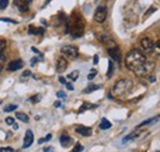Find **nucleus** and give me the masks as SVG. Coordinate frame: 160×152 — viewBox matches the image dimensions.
I'll return each instance as SVG.
<instances>
[{
  "label": "nucleus",
  "instance_id": "7c9ffc66",
  "mask_svg": "<svg viewBox=\"0 0 160 152\" xmlns=\"http://www.w3.org/2000/svg\"><path fill=\"white\" fill-rule=\"evenodd\" d=\"M155 10H157V7H150V9H149V10L145 12V17H149V15H150L152 12H154Z\"/></svg>",
  "mask_w": 160,
  "mask_h": 152
},
{
  "label": "nucleus",
  "instance_id": "79ce46f5",
  "mask_svg": "<svg viewBox=\"0 0 160 152\" xmlns=\"http://www.w3.org/2000/svg\"><path fill=\"white\" fill-rule=\"evenodd\" d=\"M51 137H52V135H47V136H46V139H44V141H48Z\"/></svg>",
  "mask_w": 160,
  "mask_h": 152
},
{
  "label": "nucleus",
  "instance_id": "cd10ccee",
  "mask_svg": "<svg viewBox=\"0 0 160 152\" xmlns=\"http://www.w3.org/2000/svg\"><path fill=\"white\" fill-rule=\"evenodd\" d=\"M5 121H6V124H9V125H12V124L15 123V119H14V118H11V116H8V118L5 119Z\"/></svg>",
  "mask_w": 160,
  "mask_h": 152
},
{
  "label": "nucleus",
  "instance_id": "ea45409f",
  "mask_svg": "<svg viewBox=\"0 0 160 152\" xmlns=\"http://www.w3.org/2000/svg\"><path fill=\"white\" fill-rule=\"evenodd\" d=\"M43 151H53V147H44Z\"/></svg>",
  "mask_w": 160,
  "mask_h": 152
},
{
  "label": "nucleus",
  "instance_id": "9b49d317",
  "mask_svg": "<svg viewBox=\"0 0 160 152\" xmlns=\"http://www.w3.org/2000/svg\"><path fill=\"white\" fill-rule=\"evenodd\" d=\"M98 38H99V40H100L101 43L106 44L107 48H111V47H116V45H117V44L115 43V40H112V39L110 38V36H107V35H99Z\"/></svg>",
  "mask_w": 160,
  "mask_h": 152
},
{
  "label": "nucleus",
  "instance_id": "39448f33",
  "mask_svg": "<svg viewBox=\"0 0 160 152\" xmlns=\"http://www.w3.org/2000/svg\"><path fill=\"white\" fill-rule=\"evenodd\" d=\"M106 17H107V7L105 5L98 6V9L95 10V14H94V20L99 23H102L106 21Z\"/></svg>",
  "mask_w": 160,
  "mask_h": 152
},
{
  "label": "nucleus",
  "instance_id": "bb28decb",
  "mask_svg": "<svg viewBox=\"0 0 160 152\" xmlns=\"http://www.w3.org/2000/svg\"><path fill=\"white\" fill-rule=\"evenodd\" d=\"M98 75V70H95V69H92L90 73H89V75H88V80H92L95 76Z\"/></svg>",
  "mask_w": 160,
  "mask_h": 152
},
{
  "label": "nucleus",
  "instance_id": "6ab92c4d",
  "mask_svg": "<svg viewBox=\"0 0 160 152\" xmlns=\"http://www.w3.org/2000/svg\"><path fill=\"white\" fill-rule=\"evenodd\" d=\"M16 118L18 119H20L21 121H23V123H28V116H27V114H25V113H18L16 114Z\"/></svg>",
  "mask_w": 160,
  "mask_h": 152
},
{
  "label": "nucleus",
  "instance_id": "a211bd4d",
  "mask_svg": "<svg viewBox=\"0 0 160 152\" xmlns=\"http://www.w3.org/2000/svg\"><path fill=\"white\" fill-rule=\"evenodd\" d=\"M111 125H112V124H111V123H110V121H108L107 119H105V118H103V119L101 120L100 129H102V130H106V129H110V128H111Z\"/></svg>",
  "mask_w": 160,
  "mask_h": 152
},
{
  "label": "nucleus",
  "instance_id": "f03ea898",
  "mask_svg": "<svg viewBox=\"0 0 160 152\" xmlns=\"http://www.w3.org/2000/svg\"><path fill=\"white\" fill-rule=\"evenodd\" d=\"M132 88H133V82L129 78H122L115 83L112 92L116 97H124L132 91Z\"/></svg>",
  "mask_w": 160,
  "mask_h": 152
},
{
  "label": "nucleus",
  "instance_id": "f8f14e48",
  "mask_svg": "<svg viewBox=\"0 0 160 152\" xmlns=\"http://www.w3.org/2000/svg\"><path fill=\"white\" fill-rule=\"evenodd\" d=\"M22 65H23V63H22L21 59L12 60V61H10L8 64V70L9 71H18V70H20L21 68H22Z\"/></svg>",
  "mask_w": 160,
  "mask_h": 152
},
{
  "label": "nucleus",
  "instance_id": "5701e85b",
  "mask_svg": "<svg viewBox=\"0 0 160 152\" xmlns=\"http://www.w3.org/2000/svg\"><path fill=\"white\" fill-rule=\"evenodd\" d=\"M78 77H79V71H73V73H70L69 75H68V78L69 80H72V81H75V80H78Z\"/></svg>",
  "mask_w": 160,
  "mask_h": 152
},
{
  "label": "nucleus",
  "instance_id": "4c0bfd02",
  "mask_svg": "<svg viewBox=\"0 0 160 152\" xmlns=\"http://www.w3.org/2000/svg\"><path fill=\"white\" fill-rule=\"evenodd\" d=\"M57 96H58L59 98H65V95H64V92H62V91H59V92L57 93Z\"/></svg>",
  "mask_w": 160,
  "mask_h": 152
},
{
  "label": "nucleus",
  "instance_id": "6e6552de",
  "mask_svg": "<svg viewBox=\"0 0 160 152\" xmlns=\"http://www.w3.org/2000/svg\"><path fill=\"white\" fill-rule=\"evenodd\" d=\"M67 68H68V60L64 57H59L57 59V63H56V70H57V73H59V74L64 73L67 70Z\"/></svg>",
  "mask_w": 160,
  "mask_h": 152
},
{
  "label": "nucleus",
  "instance_id": "a19ab883",
  "mask_svg": "<svg viewBox=\"0 0 160 152\" xmlns=\"http://www.w3.org/2000/svg\"><path fill=\"white\" fill-rule=\"evenodd\" d=\"M59 81L62 82V83H65L67 81H65V78H63V77H59Z\"/></svg>",
  "mask_w": 160,
  "mask_h": 152
},
{
  "label": "nucleus",
  "instance_id": "2eb2a0df",
  "mask_svg": "<svg viewBox=\"0 0 160 152\" xmlns=\"http://www.w3.org/2000/svg\"><path fill=\"white\" fill-rule=\"evenodd\" d=\"M60 144H62V146L63 147H68L72 142H73V140H72V137L69 136V135H67V134H63L62 136H60Z\"/></svg>",
  "mask_w": 160,
  "mask_h": 152
},
{
  "label": "nucleus",
  "instance_id": "f704fd0d",
  "mask_svg": "<svg viewBox=\"0 0 160 152\" xmlns=\"http://www.w3.org/2000/svg\"><path fill=\"white\" fill-rule=\"evenodd\" d=\"M0 151H1V152H4V151L12 152V151H14V149H12V147H1V149H0Z\"/></svg>",
  "mask_w": 160,
  "mask_h": 152
},
{
  "label": "nucleus",
  "instance_id": "72a5a7b5",
  "mask_svg": "<svg viewBox=\"0 0 160 152\" xmlns=\"http://www.w3.org/2000/svg\"><path fill=\"white\" fill-rule=\"evenodd\" d=\"M82 150H84V147H82L81 145H79V144L73 149V151H82Z\"/></svg>",
  "mask_w": 160,
  "mask_h": 152
},
{
  "label": "nucleus",
  "instance_id": "412c9836",
  "mask_svg": "<svg viewBox=\"0 0 160 152\" xmlns=\"http://www.w3.org/2000/svg\"><path fill=\"white\" fill-rule=\"evenodd\" d=\"M15 109H18V104H9V106H6V107L4 108V112L10 113V112H12V111H15Z\"/></svg>",
  "mask_w": 160,
  "mask_h": 152
},
{
  "label": "nucleus",
  "instance_id": "c9c22d12",
  "mask_svg": "<svg viewBox=\"0 0 160 152\" xmlns=\"http://www.w3.org/2000/svg\"><path fill=\"white\" fill-rule=\"evenodd\" d=\"M64 85H65V87H67V88H68L69 91H73V90H74V87L72 86V83H68V82H65Z\"/></svg>",
  "mask_w": 160,
  "mask_h": 152
},
{
  "label": "nucleus",
  "instance_id": "58836bf2",
  "mask_svg": "<svg viewBox=\"0 0 160 152\" xmlns=\"http://www.w3.org/2000/svg\"><path fill=\"white\" fill-rule=\"evenodd\" d=\"M98 63H99V57H98V55H95V57H94V64L96 65Z\"/></svg>",
  "mask_w": 160,
  "mask_h": 152
},
{
  "label": "nucleus",
  "instance_id": "0eeeda50",
  "mask_svg": "<svg viewBox=\"0 0 160 152\" xmlns=\"http://www.w3.org/2000/svg\"><path fill=\"white\" fill-rule=\"evenodd\" d=\"M140 47H142V49L144 50V52H147V53H150V52H153V47H154V42L150 39V38H143L142 40H140Z\"/></svg>",
  "mask_w": 160,
  "mask_h": 152
},
{
  "label": "nucleus",
  "instance_id": "f257e3e1",
  "mask_svg": "<svg viewBox=\"0 0 160 152\" xmlns=\"http://www.w3.org/2000/svg\"><path fill=\"white\" fill-rule=\"evenodd\" d=\"M147 61V57L138 49H132L131 52L127 53L126 59H124V65L128 70L134 71L139 68L142 64Z\"/></svg>",
  "mask_w": 160,
  "mask_h": 152
},
{
  "label": "nucleus",
  "instance_id": "aec40b11",
  "mask_svg": "<svg viewBox=\"0 0 160 152\" xmlns=\"http://www.w3.org/2000/svg\"><path fill=\"white\" fill-rule=\"evenodd\" d=\"M113 70H115V66H113V61H112V60H110V61H108V70H107V77H108V78L112 76V73H113Z\"/></svg>",
  "mask_w": 160,
  "mask_h": 152
},
{
  "label": "nucleus",
  "instance_id": "4468645a",
  "mask_svg": "<svg viewBox=\"0 0 160 152\" xmlns=\"http://www.w3.org/2000/svg\"><path fill=\"white\" fill-rule=\"evenodd\" d=\"M75 131H77L78 134H80L81 136H90V135L92 134V130H91V128H88V126H82V125H80V126H77Z\"/></svg>",
  "mask_w": 160,
  "mask_h": 152
},
{
  "label": "nucleus",
  "instance_id": "dca6fc26",
  "mask_svg": "<svg viewBox=\"0 0 160 152\" xmlns=\"http://www.w3.org/2000/svg\"><path fill=\"white\" fill-rule=\"evenodd\" d=\"M43 32H44L43 28H36L35 26H30V30H28L30 35H43Z\"/></svg>",
  "mask_w": 160,
  "mask_h": 152
},
{
  "label": "nucleus",
  "instance_id": "1a4fd4ad",
  "mask_svg": "<svg viewBox=\"0 0 160 152\" xmlns=\"http://www.w3.org/2000/svg\"><path fill=\"white\" fill-rule=\"evenodd\" d=\"M30 2H31V0H15L14 5L20 10L21 12H26L30 7Z\"/></svg>",
  "mask_w": 160,
  "mask_h": 152
},
{
  "label": "nucleus",
  "instance_id": "f3484780",
  "mask_svg": "<svg viewBox=\"0 0 160 152\" xmlns=\"http://www.w3.org/2000/svg\"><path fill=\"white\" fill-rule=\"evenodd\" d=\"M99 88H101L100 85H89V86L84 90V93H90V92L96 91V90H99Z\"/></svg>",
  "mask_w": 160,
  "mask_h": 152
},
{
  "label": "nucleus",
  "instance_id": "ddd939ff",
  "mask_svg": "<svg viewBox=\"0 0 160 152\" xmlns=\"http://www.w3.org/2000/svg\"><path fill=\"white\" fill-rule=\"evenodd\" d=\"M33 142V133L32 130H27L25 134V139H23V149H27L32 145Z\"/></svg>",
  "mask_w": 160,
  "mask_h": 152
},
{
  "label": "nucleus",
  "instance_id": "b1692460",
  "mask_svg": "<svg viewBox=\"0 0 160 152\" xmlns=\"http://www.w3.org/2000/svg\"><path fill=\"white\" fill-rule=\"evenodd\" d=\"M138 136V133L137 131H134V133L129 134L128 136H126L124 139H123V142H127V141H129V140H132V139H136Z\"/></svg>",
  "mask_w": 160,
  "mask_h": 152
},
{
  "label": "nucleus",
  "instance_id": "c03bdc74",
  "mask_svg": "<svg viewBox=\"0 0 160 152\" xmlns=\"http://www.w3.org/2000/svg\"><path fill=\"white\" fill-rule=\"evenodd\" d=\"M1 71H2V66H1V64H0V74H1Z\"/></svg>",
  "mask_w": 160,
  "mask_h": 152
},
{
  "label": "nucleus",
  "instance_id": "4be33fe9",
  "mask_svg": "<svg viewBox=\"0 0 160 152\" xmlns=\"http://www.w3.org/2000/svg\"><path fill=\"white\" fill-rule=\"evenodd\" d=\"M153 53H154V54H157V55H160V39L157 42V43H154Z\"/></svg>",
  "mask_w": 160,
  "mask_h": 152
},
{
  "label": "nucleus",
  "instance_id": "423d86ee",
  "mask_svg": "<svg viewBox=\"0 0 160 152\" xmlns=\"http://www.w3.org/2000/svg\"><path fill=\"white\" fill-rule=\"evenodd\" d=\"M84 35V22L79 20V21H77L75 23H74V26H73V37L75 38H79L81 37Z\"/></svg>",
  "mask_w": 160,
  "mask_h": 152
},
{
  "label": "nucleus",
  "instance_id": "9d476101",
  "mask_svg": "<svg viewBox=\"0 0 160 152\" xmlns=\"http://www.w3.org/2000/svg\"><path fill=\"white\" fill-rule=\"evenodd\" d=\"M107 53L110 54V57L112 58L115 61L120 63L121 61V52L118 49V47H111V48H107Z\"/></svg>",
  "mask_w": 160,
  "mask_h": 152
},
{
  "label": "nucleus",
  "instance_id": "2f4dec72",
  "mask_svg": "<svg viewBox=\"0 0 160 152\" xmlns=\"http://www.w3.org/2000/svg\"><path fill=\"white\" fill-rule=\"evenodd\" d=\"M41 99V96H35V97H31V98H30V101H31V102H33V103H36V102H38V101H40Z\"/></svg>",
  "mask_w": 160,
  "mask_h": 152
},
{
  "label": "nucleus",
  "instance_id": "e433bc0d",
  "mask_svg": "<svg viewBox=\"0 0 160 152\" xmlns=\"http://www.w3.org/2000/svg\"><path fill=\"white\" fill-rule=\"evenodd\" d=\"M0 21H4V22H10V23H18L16 21H14V20H10V19H0Z\"/></svg>",
  "mask_w": 160,
  "mask_h": 152
},
{
  "label": "nucleus",
  "instance_id": "a878e982",
  "mask_svg": "<svg viewBox=\"0 0 160 152\" xmlns=\"http://www.w3.org/2000/svg\"><path fill=\"white\" fill-rule=\"evenodd\" d=\"M9 5V0H0V10H5Z\"/></svg>",
  "mask_w": 160,
  "mask_h": 152
},
{
  "label": "nucleus",
  "instance_id": "473e14b6",
  "mask_svg": "<svg viewBox=\"0 0 160 152\" xmlns=\"http://www.w3.org/2000/svg\"><path fill=\"white\" fill-rule=\"evenodd\" d=\"M30 75H31V71H30V70H26V71H23V74H22V78H27Z\"/></svg>",
  "mask_w": 160,
  "mask_h": 152
},
{
  "label": "nucleus",
  "instance_id": "7ed1b4c3",
  "mask_svg": "<svg viewBox=\"0 0 160 152\" xmlns=\"http://www.w3.org/2000/svg\"><path fill=\"white\" fill-rule=\"evenodd\" d=\"M154 68H155V64H154L153 61H148V60H147L144 64H142L139 68H138L137 70H134L133 73L137 76H139V77L149 76L152 74V71L154 70Z\"/></svg>",
  "mask_w": 160,
  "mask_h": 152
},
{
  "label": "nucleus",
  "instance_id": "20e7f679",
  "mask_svg": "<svg viewBox=\"0 0 160 152\" xmlns=\"http://www.w3.org/2000/svg\"><path fill=\"white\" fill-rule=\"evenodd\" d=\"M60 52H62V54L64 57L68 58V59H77L78 55H79V50L74 45H64V47H62Z\"/></svg>",
  "mask_w": 160,
  "mask_h": 152
},
{
  "label": "nucleus",
  "instance_id": "393cba45",
  "mask_svg": "<svg viewBox=\"0 0 160 152\" xmlns=\"http://www.w3.org/2000/svg\"><path fill=\"white\" fill-rule=\"evenodd\" d=\"M94 106H90L89 103H84L81 107H80V109H79V113H82L84 111H86V109H90V108H92Z\"/></svg>",
  "mask_w": 160,
  "mask_h": 152
},
{
  "label": "nucleus",
  "instance_id": "37998d69",
  "mask_svg": "<svg viewBox=\"0 0 160 152\" xmlns=\"http://www.w3.org/2000/svg\"><path fill=\"white\" fill-rule=\"evenodd\" d=\"M54 106L58 108V107H60V106H62V103H60V102H56V103H54Z\"/></svg>",
  "mask_w": 160,
  "mask_h": 152
},
{
  "label": "nucleus",
  "instance_id": "c85d7f7f",
  "mask_svg": "<svg viewBox=\"0 0 160 152\" xmlns=\"http://www.w3.org/2000/svg\"><path fill=\"white\" fill-rule=\"evenodd\" d=\"M5 45H6V42H5L4 39H1V38H0V53L5 49Z\"/></svg>",
  "mask_w": 160,
  "mask_h": 152
},
{
  "label": "nucleus",
  "instance_id": "c756f323",
  "mask_svg": "<svg viewBox=\"0 0 160 152\" xmlns=\"http://www.w3.org/2000/svg\"><path fill=\"white\" fill-rule=\"evenodd\" d=\"M155 120V118H150V119H148V120H144L143 123H140L139 126H144V125H147V124H149V123H152V121H154Z\"/></svg>",
  "mask_w": 160,
  "mask_h": 152
}]
</instances>
